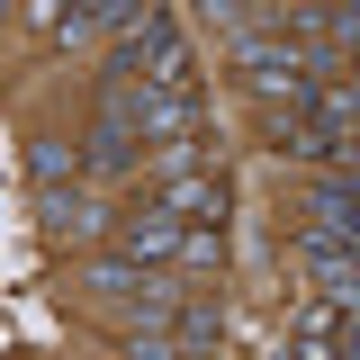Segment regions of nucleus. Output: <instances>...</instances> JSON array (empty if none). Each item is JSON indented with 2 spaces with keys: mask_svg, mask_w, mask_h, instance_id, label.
<instances>
[{
  "mask_svg": "<svg viewBox=\"0 0 360 360\" xmlns=\"http://www.w3.org/2000/svg\"><path fill=\"white\" fill-rule=\"evenodd\" d=\"M27 172H37V189H63V172H82V153H72L63 135H37V144H27Z\"/></svg>",
  "mask_w": 360,
  "mask_h": 360,
  "instance_id": "nucleus-6",
  "label": "nucleus"
},
{
  "mask_svg": "<svg viewBox=\"0 0 360 360\" xmlns=\"http://www.w3.org/2000/svg\"><path fill=\"white\" fill-rule=\"evenodd\" d=\"M135 162H144V144H135V135L117 127L108 108H99V127L82 135V172H99V180H117V172H135Z\"/></svg>",
  "mask_w": 360,
  "mask_h": 360,
  "instance_id": "nucleus-4",
  "label": "nucleus"
},
{
  "mask_svg": "<svg viewBox=\"0 0 360 360\" xmlns=\"http://www.w3.org/2000/svg\"><path fill=\"white\" fill-rule=\"evenodd\" d=\"M135 144H189V135L207 127V90L198 82H172V90H108L99 99Z\"/></svg>",
  "mask_w": 360,
  "mask_h": 360,
  "instance_id": "nucleus-1",
  "label": "nucleus"
},
{
  "mask_svg": "<svg viewBox=\"0 0 360 360\" xmlns=\"http://www.w3.org/2000/svg\"><path fill=\"white\" fill-rule=\"evenodd\" d=\"M153 207H162L172 225H207V234H217L225 225V172H172L162 189H153Z\"/></svg>",
  "mask_w": 360,
  "mask_h": 360,
  "instance_id": "nucleus-3",
  "label": "nucleus"
},
{
  "mask_svg": "<svg viewBox=\"0 0 360 360\" xmlns=\"http://www.w3.org/2000/svg\"><path fill=\"white\" fill-rule=\"evenodd\" d=\"M127 262L135 270H217L225 243L207 225H172L162 207H144V217H127Z\"/></svg>",
  "mask_w": 360,
  "mask_h": 360,
  "instance_id": "nucleus-2",
  "label": "nucleus"
},
{
  "mask_svg": "<svg viewBox=\"0 0 360 360\" xmlns=\"http://www.w3.org/2000/svg\"><path fill=\"white\" fill-rule=\"evenodd\" d=\"M45 225H54V234H99L108 207H99L90 189H45Z\"/></svg>",
  "mask_w": 360,
  "mask_h": 360,
  "instance_id": "nucleus-5",
  "label": "nucleus"
}]
</instances>
